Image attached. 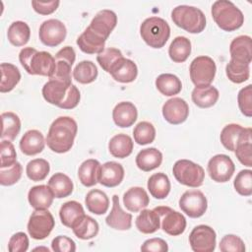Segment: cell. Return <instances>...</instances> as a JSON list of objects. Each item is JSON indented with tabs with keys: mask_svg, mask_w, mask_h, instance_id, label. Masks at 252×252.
Segmentation results:
<instances>
[{
	"mask_svg": "<svg viewBox=\"0 0 252 252\" xmlns=\"http://www.w3.org/2000/svg\"><path fill=\"white\" fill-rule=\"evenodd\" d=\"M66 34L67 30L65 25L57 19L46 20L39 27V39L44 45L49 47H54L62 43Z\"/></svg>",
	"mask_w": 252,
	"mask_h": 252,
	"instance_id": "obj_14",
	"label": "cell"
},
{
	"mask_svg": "<svg viewBox=\"0 0 252 252\" xmlns=\"http://www.w3.org/2000/svg\"><path fill=\"white\" fill-rule=\"evenodd\" d=\"M175 179L182 185L197 188L203 185L205 179L204 168L189 159H179L172 167Z\"/></svg>",
	"mask_w": 252,
	"mask_h": 252,
	"instance_id": "obj_6",
	"label": "cell"
},
{
	"mask_svg": "<svg viewBox=\"0 0 252 252\" xmlns=\"http://www.w3.org/2000/svg\"><path fill=\"white\" fill-rule=\"evenodd\" d=\"M219 96V91L211 85L205 87H195L191 94L193 102L201 108L212 107L218 101Z\"/></svg>",
	"mask_w": 252,
	"mask_h": 252,
	"instance_id": "obj_29",
	"label": "cell"
},
{
	"mask_svg": "<svg viewBox=\"0 0 252 252\" xmlns=\"http://www.w3.org/2000/svg\"><path fill=\"white\" fill-rule=\"evenodd\" d=\"M47 185L52 190L55 198L58 199L68 197L72 194L74 189V184L71 178L62 172H57L53 174L49 178Z\"/></svg>",
	"mask_w": 252,
	"mask_h": 252,
	"instance_id": "obj_36",
	"label": "cell"
},
{
	"mask_svg": "<svg viewBox=\"0 0 252 252\" xmlns=\"http://www.w3.org/2000/svg\"><path fill=\"white\" fill-rule=\"evenodd\" d=\"M98 71L94 62L83 60L73 70V78L80 84H91L97 78Z\"/></svg>",
	"mask_w": 252,
	"mask_h": 252,
	"instance_id": "obj_43",
	"label": "cell"
},
{
	"mask_svg": "<svg viewBox=\"0 0 252 252\" xmlns=\"http://www.w3.org/2000/svg\"><path fill=\"white\" fill-rule=\"evenodd\" d=\"M133 147L134 145L131 137L123 133L113 136L108 143V151L110 155L117 158L129 157L133 152Z\"/></svg>",
	"mask_w": 252,
	"mask_h": 252,
	"instance_id": "obj_32",
	"label": "cell"
},
{
	"mask_svg": "<svg viewBox=\"0 0 252 252\" xmlns=\"http://www.w3.org/2000/svg\"><path fill=\"white\" fill-rule=\"evenodd\" d=\"M54 225V218L48 210H34L28 222V232L32 238L42 240L51 233Z\"/></svg>",
	"mask_w": 252,
	"mask_h": 252,
	"instance_id": "obj_8",
	"label": "cell"
},
{
	"mask_svg": "<svg viewBox=\"0 0 252 252\" xmlns=\"http://www.w3.org/2000/svg\"><path fill=\"white\" fill-rule=\"evenodd\" d=\"M59 1H32L33 10L40 15L52 14L58 8Z\"/></svg>",
	"mask_w": 252,
	"mask_h": 252,
	"instance_id": "obj_58",
	"label": "cell"
},
{
	"mask_svg": "<svg viewBox=\"0 0 252 252\" xmlns=\"http://www.w3.org/2000/svg\"><path fill=\"white\" fill-rule=\"evenodd\" d=\"M1 163L0 167H7L17 161V154L14 145L10 140H2L0 145Z\"/></svg>",
	"mask_w": 252,
	"mask_h": 252,
	"instance_id": "obj_53",
	"label": "cell"
},
{
	"mask_svg": "<svg viewBox=\"0 0 252 252\" xmlns=\"http://www.w3.org/2000/svg\"><path fill=\"white\" fill-rule=\"evenodd\" d=\"M55 69L49 80H57L71 84L72 65L76 60V52L72 46H64L55 54Z\"/></svg>",
	"mask_w": 252,
	"mask_h": 252,
	"instance_id": "obj_12",
	"label": "cell"
},
{
	"mask_svg": "<svg viewBox=\"0 0 252 252\" xmlns=\"http://www.w3.org/2000/svg\"><path fill=\"white\" fill-rule=\"evenodd\" d=\"M147 186L150 194L158 200L166 198L171 187L168 176L163 172H158L151 175L148 179Z\"/></svg>",
	"mask_w": 252,
	"mask_h": 252,
	"instance_id": "obj_33",
	"label": "cell"
},
{
	"mask_svg": "<svg viewBox=\"0 0 252 252\" xmlns=\"http://www.w3.org/2000/svg\"><path fill=\"white\" fill-rule=\"evenodd\" d=\"M211 12L217 26L225 32L236 31L244 23V16L241 10L228 0L214 2Z\"/></svg>",
	"mask_w": 252,
	"mask_h": 252,
	"instance_id": "obj_3",
	"label": "cell"
},
{
	"mask_svg": "<svg viewBox=\"0 0 252 252\" xmlns=\"http://www.w3.org/2000/svg\"><path fill=\"white\" fill-rule=\"evenodd\" d=\"M23 173V166L16 161L14 164L7 167H0V184L3 186H11L17 183Z\"/></svg>",
	"mask_w": 252,
	"mask_h": 252,
	"instance_id": "obj_49",
	"label": "cell"
},
{
	"mask_svg": "<svg viewBox=\"0 0 252 252\" xmlns=\"http://www.w3.org/2000/svg\"><path fill=\"white\" fill-rule=\"evenodd\" d=\"M123 57L122 52L114 47L104 48L102 52L97 54L96 60L99 66L107 73H109L111 67L116 63V61Z\"/></svg>",
	"mask_w": 252,
	"mask_h": 252,
	"instance_id": "obj_50",
	"label": "cell"
},
{
	"mask_svg": "<svg viewBox=\"0 0 252 252\" xmlns=\"http://www.w3.org/2000/svg\"><path fill=\"white\" fill-rule=\"evenodd\" d=\"M51 248L55 252H74L76 251V243L66 235H58L53 238Z\"/></svg>",
	"mask_w": 252,
	"mask_h": 252,
	"instance_id": "obj_55",
	"label": "cell"
},
{
	"mask_svg": "<svg viewBox=\"0 0 252 252\" xmlns=\"http://www.w3.org/2000/svg\"><path fill=\"white\" fill-rule=\"evenodd\" d=\"M179 208L189 218L197 219L202 217L208 208V201L200 190H187L179 199Z\"/></svg>",
	"mask_w": 252,
	"mask_h": 252,
	"instance_id": "obj_10",
	"label": "cell"
},
{
	"mask_svg": "<svg viewBox=\"0 0 252 252\" xmlns=\"http://www.w3.org/2000/svg\"><path fill=\"white\" fill-rule=\"evenodd\" d=\"M142 39L153 48H161L170 35V27L165 20L159 17L147 18L140 26Z\"/></svg>",
	"mask_w": 252,
	"mask_h": 252,
	"instance_id": "obj_5",
	"label": "cell"
},
{
	"mask_svg": "<svg viewBox=\"0 0 252 252\" xmlns=\"http://www.w3.org/2000/svg\"><path fill=\"white\" fill-rule=\"evenodd\" d=\"M81 99V94L78 88L75 85H71L68 91V94L66 95V98L63 102V104L60 106L62 109H73L75 108Z\"/></svg>",
	"mask_w": 252,
	"mask_h": 252,
	"instance_id": "obj_57",
	"label": "cell"
},
{
	"mask_svg": "<svg viewBox=\"0 0 252 252\" xmlns=\"http://www.w3.org/2000/svg\"><path fill=\"white\" fill-rule=\"evenodd\" d=\"M77 132L78 125L72 117L60 116L51 123L46 136V144L54 153H67L74 145Z\"/></svg>",
	"mask_w": 252,
	"mask_h": 252,
	"instance_id": "obj_1",
	"label": "cell"
},
{
	"mask_svg": "<svg viewBox=\"0 0 252 252\" xmlns=\"http://www.w3.org/2000/svg\"><path fill=\"white\" fill-rule=\"evenodd\" d=\"M230 59L250 64L252 61V43L249 35L236 36L229 45Z\"/></svg>",
	"mask_w": 252,
	"mask_h": 252,
	"instance_id": "obj_20",
	"label": "cell"
},
{
	"mask_svg": "<svg viewBox=\"0 0 252 252\" xmlns=\"http://www.w3.org/2000/svg\"><path fill=\"white\" fill-rule=\"evenodd\" d=\"M55 198L48 185H36L30 189L28 200L34 210H47Z\"/></svg>",
	"mask_w": 252,
	"mask_h": 252,
	"instance_id": "obj_24",
	"label": "cell"
},
{
	"mask_svg": "<svg viewBox=\"0 0 252 252\" xmlns=\"http://www.w3.org/2000/svg\"><path fill=\"white\" fill-rule=\"evenodd\" d=\"M173 23L190 33H200L206 28L204 13L194 6L179 5L171 11Z\"/></svg>",
	"mask_w": 252,
	"mask_h": 252,
	"instance_id": "obj_4",
	"label": "cell"
},
{
	"mask_svg": "<svg viewBox=\"0 0 252 252\" xmlns=\"http://www.w3.org/2000/svg\"><path fill=\"white\" fill-rule=\"evenodd\" d=\"M71 84L57 80H49L42 87V96L50 104L60 107L68 94Z\"/></svg>",
	"mask_w": 252,
	"mask_h": 252,
	"instance_id": "obj_19",
	"label": "cell"
},
{
	"mask_svg": "<svg viewBox=\"0 0 252 252\" xmlns=\"http://www.w3.org/2000/svg\"><path fill=\"white\" fill-rule=\"evenodd\" d=\"M191 53V41L185 36H176L170 43L168 55L175 63H182L187 60Z\"/></svg>",
	"mask_w": 252,
	"mask_h": 252,
	"instance_id": "obj_40",
	"label": "cell"
},
{
	"mask_svg": "<svg viewBox=\"0 0 252 252\" xmlns=\"http://www.w3.org/2000/svg\"><path fill=\"white\" fill-rule=\"evenodd\" d=\"M238 107L246 117L252 116V86L248 85L242 88L237 95Z\"/></svg>",
	"mask_w": 252,
	"mask_h": 252,
	"instance_id": "obj_52",
	"label": "cell"
},
{
	"mask_svg": "<svg viewBox=\"0 0 252 252\" xmlns=\"http://www.w3.org/2000/svg\"><path fill=\"white\" fill-rule=\"evenodd\" d=\"M142 251L147 252H166L168 251V246L165 240L161 238H151L147 239L141 246Z\"/></svg>",
	"mask_w": 252,
	"mask_h": 252,
	"instance_id": "obj_56",
	"label": "cell"
},
{
	"mask_svg": "<svg viewBox=\"0 0 252 252\" xmlns=\"http://www.w3.org/2000/svg\"><path fill=\"white\" fill-rule=\"evenodd\" d=\"M217 66L209 56H198L190 64L189 73L192 83L196 87L210 86L216 76Z\"/></svg>",
	"mask_w": 252,
	"mask_h": 252,
	"instance_id": "obj_7",
	"label": "cell"
},
{
	"mask_svg": "<svg viewBox=\"0 0 252 252\" xmlns=\"http://www.w3.org/2000/svg\"><path fill=\"white\" fill-rule=\"evenodd\" d=\"M244 131V127H242L239 124L230 123L225 125L221 132H220V142L222 146L231 152H234V149L236 147V144L238 142V139L241 135V133Z\"/></svg>",
	"mask_w": 252,
	"mask_h": 252,
	"instance_id": "obj_45",
	"label": "cell"
},
{
	"mask_svg": "<svg viewBox=\"0 0 252 252\" xmlns=\"http://www.w3.org/2000/svg\"><path fill=\"white\" fill-rule=\"evenodd\" d=\"M109 74L115 81L127 84L135 81L138 75V68L134 61L122 57L118 59L116 63L111 67Z\"/></svg>",
	"mask_w": 252,
	"mask_h": 252,
	"instance_id": "obj_21",
	"label": "cell"
},
{
	"mask_svg": "<svg viewBox=\"0 0 252 252\" xmlns=\"http://www.w3.org/2000/svg\"><path fill=\"white\" fill-rule=\"evenodd\" d=\"M135 161L139 169L143 171H151L161 164L162 154L156 148L144 149L138 153Z\"/></svg>",
	"mask_w": 252,
	"mask_h": 252,
	"instance_id": "obj_28",
	"label": "cell"
},
{
	"mask_svg": "<svg viewBox=\"0 0 252 252\" xmlns=\"http://www.w3.org/2000/svg\"><path fill=\"white\" fill-rule=\"evenodd\" d=\"M74 234L82 240H89L97 235L99 225L97 221L86 214L82 216L71 227Z\"/></svg>",
	"mask_w": 252,
	"mask_h": 252,
	"instance_id": "obj_30",
	"label": "cell"
},
{
	"mask_svg": "<svg viewBox=\"0 0 252 252\" xmlns=\"http://www.w3.org/2000/svg\"><path fill=\"white\" fill-rule=\"evenodd\" d=\"M29 244V237L25 232H16L9 239L8 250L10 252H26Z\"/></svg>",
	"mask_w": 252,
	"mask_h": 252,
	"instance_id": "obj_54",
	"label": "cell"
},
{
	"mask_svg": "<svg viewBox=\"0 0 252 252\" xmlns=\"http://www.w3.org/2000/svg\"><path fill=\"white\" fill-rule=\"evenodd\" d=\"M163 118L170 124L178 125L183 123L189 115V106L181 97H172L162 105Z\"/></svg>",
	"mask_w": 252,
	"mask_h": 252,
	"instance_id": "obj_15",
	"label": "cell"
},
{
	"mask_svg": "<svg viewBox=\"0 0 252 252\" xmlns=\"http://www.w3.org/2000/svg\"><path fill=\"white\" fill-rule=\"evenodd\" d=\"M154 210L158 214L161 228L165 233L171 236H177L184 232L187 222L181 213L166 206H158Z\"/></svg>",
	"mask_w": 252,
	"mask_h": 252,
	"instance_id": "obj_9",
	"label": "cell"
},
{
	"mask_svg": "<svg viewBox=\"0 0 252 252\" xmlns=\"http://www.w3.org/2000/svg\"><path fill=\"white\" fill-rule=\"evenodd\" d=\"M252 129L244 128L234 149L237 159L245 166H252Z\"/></svg>",
	"mask_w": 252,
	"mask_h": 252,
	"instance_id": "obj_27",
	"label": "cell"
},
{
	"mask_svg": "<svg viewBox=\"0 0 252 252\" xmlns=\"http://www.w3.org/2000/svg\"><path fill=\"white\" fill-rule=\"evenodd\" d=\"M45 143L42 133L38 130L32 129L27 131L23 135L20 141V149L26 156H35L42 152Z\"/></svg>",
	"mask_w": 252,
	"mask_h": 252,
	"instance_id": "obj_25",
	"label": "cell"
},
{
	"mask_svg": "<svg viewBox=\"0 0 252 252\" xmlns=\"http://www.w3.org/2000/svg\"><path fill=\"white\" fill-rule=\"evenodd\" d=\"M50 171L49 162L44 158H34L28 162L26 167L27 176L32 181H42Z\"/></svg>",
	"mask_w": 252,
	"mask_h": 252,
	"instance_id": "obj_46",
	"label": "cell"
},
{
	"mask_svg": "<svg viewBox=\"0 0 252 252\" xmlns=\"http://www.w3.org/2000/svg\"><path fill=\"white\" fill-rule=\"evenodd\" d=\"M134 141L138 145H148L154 142L156 138V128L148 121L139 122L133 130Z\"/></svg>",
	"mask_w": 252,
	"mask_h": 252,
	"instance_id": "obj_47",
	"label": "cell"
},
{
	"mask_svg": "<svg viewBox=\"0 0 252 252\" xmlns=\"http://www.w3.org/2000/svg\"><path fill=\"white\" fill-rule=\"evenodd\" d=\"M225 74L229 81L235 84H241L249 79L250 64L229 60L225 66Z\"/></svg>",
	"mask_w": 252,
	"mask_h": 252,
	"instance_id": "obj_44",
	"label": "cell"
},
{
	"mask_svg": "<svg viewBox=\"0 0 252 252\" xmlns=\"http://www.w3.org/2000/svg\"><path fill=\"white\" fill-rule=\"evenodd\" d=\"M135 224L137 229L145 234H151L159 229L160 220L155 210L143 209L136 218Z\"/></svg>",
	"mask_w": 252,
	"mask_h": 252,
	"instance_id": "obj_31",
	"label": "cell"
},
{
	"mask_svg": "<svg viewBox=\"0 0 252 252\" xmlns=\"http://www.w3.org/2000/svg\"><path fill=\"white\" fill-rule=\"evenodd\" d=\"M85 215L83 206L77 201L65 202L59 211V218L63 225L72 227L73 224Z\"/></svg>",
	"mask_w": 252,
	"mask_h": 252,
	"instance_id": "obj_39",
	"label": "cell"
},
{
	"mask_svg": "<svg viewBox=\"0 0 252 252\" xmlns=\"http://www.w3.org/2000/svg\"><path fill=\"white\" fill-rule=\"evenodd\" d=\"M189 244L194 252H213L217 244L216 231L209 225L199 224L190 232Z\"/></svg>",
	"mask_w": 252,
	"mask_h": 252,
	"instance_id": "obj_11",
	"label": "cell"
},
{
	"mask_svg": "<svg viewBox=\"0 0 252 252\" xmlns=\"http://www.w3.org/2000/svg\"><path fill=\"white\" fill-rule=\"evenodd\" d=\"M2 119V131L1 138L2 140L13 141L16 139L21 130V120L19 116L11 111L3 112L1 114Z\"/></svg>",
	"mask_w": 252,
	"mask_h": 252,
	"instance_id": "obj_42",
	"label": "cell"
},
{
	"mask_svg": "<svg viewBox=\"0 0 252 252\" xmlns=\"http://www.w3.org/2000/svg\"><path fill=\"white\" fill-rule=\"evenodd\" d=\"M100 163L98 160L89 158L81 163L78 169V177L80 182L86 187L94 186L98 181V170Z\"/></svg>",
	"mask_w": 252,
	"mask_h": 252,
	"instance_id": "obj_35",
	"label": "cell"
},
{
	"mask_svg": "<svg viewBox=\"0 0 252 252\" xmlns=\"http://www.w3.org/2000/svg\"><path fill=\"white\" fill-rule=\"evenodd\" d=\"M208 173L210 177L219 183H224L232 177L235 165L232 159L223 154H219L210 158L208 162Z\"/></svg>",
	"mask_w": 252,
	"mask_h": 252,
	"instance_id": "obj_13",
	"label": "cell"
},
{
	"mask_svg": "<svg viewBox=\"0 0 252 252\" xmlns=\"http://www.w3.org/2000/svg\"><path fill=\"white\" fill-rule=\"evenodd\" d=\"M124 178V168L116 161H107L100 164L97 181L105 187H116Z\"/></svg>",
	"mask_w": 252,
	"mask_h": 252,
	"instance_id": "obj_17",
	"label": "cell"
},
{
	"mask_svg": "<svg viewBox=\"0 0 252 252\" xmlns=\"http://www.w3.org/2000/svg\"><path fill=\"white\" fill-rule=\"evenodd\" d=\"M117 24V16L111 10H100L93 18L89 28L97 35L107 39Z\"/></svg>",
	"mask_w": 252,
	"mask_h": 252,
	"instance_id": "obj_16",
	"label": "cell"
},
{
	"mask_svg": "<svg viewBox=\"0 0 252 252\" xmlns=\"http://www.w3.org/2000/svg\"><path fill=\"white\" fill-rule=\"evenodd\" d=\"M87 209L94 215H103L109 208V199L107 195L98 189H92L85 198Z\"/></svg>",
	"mask_w": 252,
	"mask_h": 252,
	"instance_id": "obj_34",
	"label": "cell"
},
{
	"mask_svg": "<svg viewBox=\"0 0 252 252\" xmlns=\"http://www.w3.org/2000/svg\"><path fill=\"white\" fill-rule=\"evenodd\" d=\"M235 191L241 196H251L252 194V171L250 169L240 170L233 181Z\"/></svg>",
	"mask_w": 252,
	"mask_h": 252,
	"instance_id": "obj_48",
	"label": "cell"
},
{
	"mask_svg": "<svg viewBox=\"0 0 252 252\" xmlns=\"http://www.w3.org/2000/svg\"><path fill=\"white\" fill-rule=\"evenodd\" d=\"M150 203V198L146 190L135 186L128 189L123 195V204L126 209L132 213H137L145 209Z\"/></svg>",
	"mask_w": 252,
	"mask_h": 252,
	"instance_id": "obj_26",
	"label": "cell"
},
{
	"mask_svg": "<svg viewBox=\"0 0 252 252\" xmlns=\"http://www.w3.org/2000/svg\"><path fill=\"white\" fill-rule=\"evenodd\" d=\"M156 87L161 94L165 96H172L181 92L182 83L176 75L164 73L160 74L156 79Z\"/></svg>",
	"mask_w": 252,
	"mask_h": 252,
	"instance_id": "obj_37",
	"label": "cell"
},
{
	"mask_svg": "<svg viewBox=\"0 0 252 252\" xmlns=\"http://www.w3.org/2000/svg\"><path fill=\"white\" fill-rule=\"evenodd\" d=\"M19 60L30 75L50 78L55 69V58L47 51H37L32 47H25L19 53Z\"/></svg>",
	"mask_w": 252,
	"mask_h": 252,
	"instance_id": "obj_2",
	"label": "cell"
},
{
	"mask_svg": "<svg viewBox=\"0 0 252 252\" xmlns=\"http://www.w3.org/2000/svg\"><path fill=\"white\" fill-rule=\"evenodd\" d=\"M219 248L222 252H244L245 244L239 236L226 234L220 239Z\"/></svg>",
	"mask_w": 252,
	"mask_h": 252,
	"instance_id": "obj_51",
	"label": "cell"
},
{
	"mask_svg": "<svg viewBox=\"0 0 252 252\" xmlns=\"http://www.w3.org/2000/svg\"><path fill=\"white\" fill-rule=\"evenodd\" d=\"M1 85L0 92L8 93L11 92L20 82L21 73L19 69L11 63H1Z\"/></svg>",
	"mask_w": 252,
	"mask_h": 252,
	"instance_id": "obj_41",
	"label": "cell"
},
{
	"mask_svg": "<svg viewBox=\"0 0 252 252\" xmlns=\"http://www.w3.org/2000/svg\"><path fill=\"white\" fill-rule=\"evenodd\" d=\"M105 222L109 227L117 230H128L132 226V215L122 210L117 195L112 196V209Z\"/></svg>",
	"mask_w": 252,
	"mask_h": 252,
	"instance_id": "obj_18",
	"label": "cell"
},
{
	"mask_svg": "<svg viewBox=\"0 0 252 252\" xmlns=\"http://www.w3.org/2000/svg\"><path fill=\"white\" fill-rule=\"evenodd\" d=\"M106 39L97 35L89 27L77 38V45L87 54H99L105 48Z\"/></svg>",
	"mask_w": 252,
	"mask_h": 252,
	"instance_id": "obj_22",
	"label": "cell"
},
{
	"mask_svg": "<svg viewBox=\"0 0 252 252\" xmlns=\"http://www.w3.org/2000/svg\"><path fill=\"white\" fill-rule=\"evenodd\" d=\"M34 250H45V251H49L48 248H43V247H37V248H34Z\"/></svg>",
	"mask_w": 252,
	"mask_h": 252,
	"instance_id": "obj_59",
	"label": "cell"
},
{
	"mask_svg": "<svg viewBox=\"0 0 252 252\" xmlns=\"http://www.w3.org/2000/svg\"><path fill=\"white\" fill-rule=\"evenodd\" d=\"M7 37L14 46H24L31 37V29L29 25L23 21L13 22L8 28Z\"/></svg>",
	"mask_w": 252,
	"mask_h": 252,
	"instance_id": "obj_38",
	"label": "cell"
},
{
	"mask_svg": "<svg viewBox=\"0 0 252 252\" xmlns=\"http://www.w3.org/2000/svg\"><path fill=\"white\" fill-rule=\"evenodd\" d=\"M138 117L136 106L130 101H121L117 103L112 110V118L114 123L121 128L132 126Z\"/></svg>",
	"mask_w": 252,
	"mask_h": 252,
	"instance_id": "obj_23",
	"label": "cell"
}]
</instances>
